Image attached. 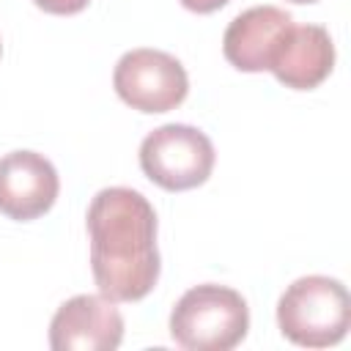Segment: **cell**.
Instances as JSON below:
<instances>
[{"label":"cell","instance_id":"6da1fadb","mask_svg":"<svg viewBox=\"0 0 351 351\" xmlns=\"http://www.w3.org/2000/svg\"><path fill=\"white\" fill-rule=\"evenodd\" d=\"M90 271L110 302H140L159 280L156 211L129 186L101 189L88 206Z\"/></svg>","mask_w":351,"mask_h":351},{"label":"cell","instance_id":"7a4b0ae2","mask_svg":"<svg viewBox=\"0 0 351 351\" xmlns=\"http://www.w3.org/2000/svg\"><path fill=\"white\" fill-rule=\"evenodd\" d=\"M277 324L280 332L296 346H337L351 326V296L335 277H299L277 302Z\"/></svg>","mask_w":351,"mask_h":351},{"label":"cell","instance_id":"3957f363","mask_svg":"<svg viewBox=\"0 0 351 351\" xmlns=\"http://www.w3.org/2000/svg\"><path fill=\"white\" fill-rule=\"evenodd\" d=\"M250 329L244 296L228 285L189 288L170 313V337L186 351H230Z\"/></svg>","mask_w":351,"mask_h":351},{"label":"cell","instance_id":"277c9868","mask_svg":"<svg viewBox=\"0 0 351 351\" xmlns=\"http://www.w3.org/2000/svg\"><path fill=\"white\" fill-rule=\"evenodd\" d=\"M214 145L206 132L186 123L154 129L140 145L143 173L167 192H184L206 184L214 170Z\"/></svg>","mask_w":351,"mask_h":351},{"label":"cell","instance_id":"5b68a950","mask_svg":"<svg viewBox=\"0 0 351 351\" xmlns=\"http://www.w3.org/2000/svg\"><path fill=\"white\" fill-rule=\"evenodd\" d=\"M112 85L121 101L140 112H170L189 93L186 69L162 49H132L112 71Z\"/></svg>","mask_w":351,"mask_h":351},{"label":"cell","instance_id":"8992f818","mask_svg":"<svg viewBox=\"0 0 351 351\" xmlns=\"http://www.w3.org/2000/svg\"><path fill=\"white\" fill-rule=\"evenodd\" d=\"M123 340V318L107 296L80 293L58 307L49 324L55 351H112Z\"/></svg>","mask_w":351,"mask_h":351},{"label":"cell","instance_id":"52a82bcc","mask_svg":"<svg viewBox=\"0 0 351 351\" xmlns=\"http://www.w3.org/2000/svg\"><path fill=\"white\" fill-rule=\"evenodd\" d=\"M58 170L44 154L11 151L0 159V211L27 222L47 214L58 197Z\"/></svg>","mask_w":351,"mask_h":351},{"label":"cell","instance_id":"ba28073f","mask_svg":"<svg viewBox=\"0 0 351 351\" xmlns=\"http://www.w3.org/2000/svg\"><path fill=\"white\" fill-rule=\"evenodd\" d=\"M291 27L293 16L277 5L247 8L228 25L222 36V52L239 71H269Z\"/></svg>","mask_w":351,"mask_h":351},{"label":"cell","instance_id":"9c48e42d","mask_svg":"<svg viewBox=\"0 0 351 351\" xmlns=\"http://www.w3.org/2000/svg\"><path fill=\"white\" fill-rule=\"evenodd\" d=\"M335 66V44L321 25H293L282 38L274 60L271 74L293 90H313L318 88Z\"/></svg>","mask_w":351,"mask_h":351},{"label":"cell","instance_id":"30bf717a","mask_svg":"<svg viewBox=\"0 0 351 351\" xmlns=\"http://www.w3.org/2000/svg\"><path fill=\"white\" fill-rule=\"evenodd\" d=\"M41 11L47 14H58V16H69V14H80L90 0H33Z\"/></svg>","mask_w":351,"mask_h":351},{"label":"cell","instance_id":"8fae6325","mask_svg":"<svg viewBox=\"0 0 351 351\" xmlns=\"http://www.w3.org/2000/svg\"><path fill=\"white\" fill-rule=\"evenodd\" d=\"M225 3H230V0H181V5L195 11V14H211V11L222 8Z\"/></svg>","mask_w":351,"mask_h":351},{"label":"cell","instance_id":"7c38bea8","mask_svg":"<svg viewBox=\"0 0 351 351\" xmlns=\"http://www.w3.org/2000/svg\"><path fill=\"white\" fill-rule=\"evenodd\" d=\"M291 3H315V0H291Z\"/></svg>","mask_w":351,"mask_h":351},{"label":"cell","instance_id":"4fadbf2b","mask_svg":"<svg viewBox=\"0 0 351 351\" xmlns=\"http://www.w3.org/2000/svg\"><path fill=\"white\" fill-rule=\"evenodd\" d=\"M0 52H3V47H0Z\"/></svg>","mask_w":351,"mask_h":351}]
</instances>
